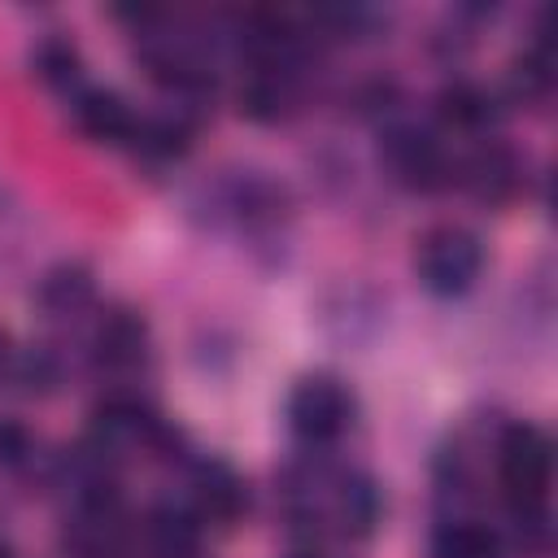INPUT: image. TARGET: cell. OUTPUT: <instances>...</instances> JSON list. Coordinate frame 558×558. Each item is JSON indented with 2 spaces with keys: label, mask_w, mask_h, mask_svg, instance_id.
<instances>
[{
  "label": "cell",
  "mask_w": 558,
  "mask_h": 558,
  "mask_svg": "<svg viewBox=\"0 0 558 558\" xmlns=\"http://www.w3.org/2000/svg\"><path fill=\"white\" fill-rule=\"evenodd\" d=\"M497 484L510 519L527 536L549 532V488H554V440L536 423H510L497 440Z\"/></svg>",
  "instance_id": "6da1fadb"
},
{
  "label": "cell",
  "mask_w": 558,
  "mask_h": 558,
  "mask_svg": "<svg viewBox=\"0 0 558 558\" xmlns=\"http://www.w3.org/2000/svg\"><path fill=\"white\" fill-rule=\"evenodd\" d=\"M288 506L301 523L336 536H366L379 519V488L362 471L344 466H305L288 484Z\"/></svg>",
  "instance_id": "7a4b0ae2"
},
{
  "label": "cell",
  "mask_w": 558,
  "mask_h": 558,
  "mask_svg": "<svg viewBox=\"0 0 558 558\" xmlns=\"http://www.w3.org/2000/svg\"><path fill=\"white\" fill-rule=\"evenodd\" d=\"M414 275L432 296H462L484 275V244L471 227L440 222L414 244Z\"/></svg>",
  "instance_id": "3957f363"
},
{
  "label": "cell",
  "mask_w": 558,
  "mask_h": 558,
  "mask_svg": "<svg viewBox=\"0 0 558 558\" xmlns=\"http://www.w3.org/2000/svg\"><path fill=\"white\" fill-rule=\"evenodd\" d=\"M283 414H288V427L301 445L323 449V445H336L353 427L357 401H353V388L340 375L314 371V375H301L292 384Z\"/></svg>",
  "instance_id": "277c9868"
},
{
  "label": "cell",
  "mask_w": 558,
  "mask_h": 558,
  "mask_svg": "<svg viewBox=\"0 0 558 558\" xmlns=\"http://www.w3.org/2000/svg\"><path fill=\"white\" fill-rule=\"evenodd\" d=\"M379 153H384L388 174H392L401 187L432 192V187H445V183L453 179V161H449L445 144L436 140V131H427V126H414V122L388 126Z\"/></svg>",
  "instance_id": "5b68a950"
},
{
  "label": "cell",
  "mask_w": 558,
  "mask_h": 558,
  "mask_svg": "<svg viewBox=\"0 0 558 558\" xmlns=\"http://www.w3.org/2000/svg\"><path fill=\"white\" fill-rule=\"evenodd\" d=\"M244 480L222 462V458H192L187 462V475H183V497L174 501L196 527H205V523H218V527H227V523H235L240 519V510H244Z\"/></svg>",
  "instance_id": "8992f818"
},
{
  "label": "cell",
  "mask_w": 558,
  "mask_h": 558,
  "mask_svg": "<svg viewBox=\"0 0 558 558\" xmlns=\"http://www.w3.org/2000/svg\"><path fill=\"white\" fill-rule=\"evenodd\" d=\"M70 118L74 126L96 140V144H113V148H131L135 131H140V113L113 92V87H78L70 96Z\"/></svg>",
  "instance_id": "52a82bcc"
},
{
  "label": "cell",
  "mask_w": 558,
  "mask_h": 558,
  "mask_svg": "<svg viewBox=\"0 0 558 558\" xmlns=\"http://www.w3.org/2000/svg\"><path fill=\"white\" fill-rule=\"evenodd\" d=\"M144 357H148L144 318L131 314V310H105L96 331H92V362H96V371L122 375V371L144 366Z\"/></svg>",
  "instance_id": "ba28073f"
},
{
  "label": "cell",
  "mask_w": 558,
  "mask_h": 558,
  "mask_svg": "<svg viewBox=\"0 0 558 558\" xmlns=\"http://www.w3.org/2000/svg\"><path fill=\"white\" fill-rule=\"evenodd\" d=\"M462 183L488 201V205H501L519 192V161L506 144H480L466 161H462Z\"/></svg>",
  "instance_id": "9c48e42d"
},
{
  "label": "cell",
  "mask_w": 558,
  "mask_h": 558,
  "mask_svg": "<svg viewBox=\"0 0 558 558\" xmlns=\"http://www.w3.org/2000/svg\"><path fill=\"white\" fill-rule=\"evenodd\" d=\"M432 558H501V536L493 523L458 514V519H445L436 527Z\"/></svg>",
  "instance_id": "30bf717a"
},
{
  "label": "cell",
  "mask_w": 558,
  "mask_h": 558,
  "mask_svg": "<svg viewBox=\"0 0 558 558\" xmlns=\"http://www.w3.org/2000/svg\"><path fill=\"white\" fill-rule=\"evenodd\" d=\"M39 305H44L48 318H74V314H83L92 305V275H87V266L61 262L57 270H48L44 283H39Z\"/></svg>",
  "instance_id": "8fae6325"
},
{
  "label": "cell",
  "mask_w": 558,
  "mask_h": 558,
  "mask_svg": "<svg viewBox=\"0 0 558 558\" xmlns=\"http://www.w3.org/2000/svg\"><path fill=\"white\" fill-rule=\"evenodd\" d=\"M493 113H497L493 109V96L480 83L458 78V83H449L440 92V122L453 126V131H484L493 122Z\"/></svg>",
  "instance_id": "7c38bea8"
},
{
  "label": "cell",
  "mask_w": 558,
  "mask_h": 558,
  "mask_svg": "<svg viewBox=\"0 0 558 558\" xmlns=\"http://www.w3.org/2000/svg\"><path fill=\"white\" fill-rule=\"evenodd\" d=\"M31 65H35V74H39L52 92L74 96V92L83 87V61H78L74 44H65V39H39L35 52H31Z\"/></svg>",
  "instance_id": "4fadbf2b"
},
{
  "label": "cell",
  "mask_w": 558,
  "mask_h": 558,
  "mask_svg": "<svg viewBox=\"0 0 558 558\" xmlns=\"http://www.w3.org/2000/svg\"><path fill=\"white\" fill-rule=\"evenodd\" d=\"M31 449H35V440L26 436V427H17V423H0V462H4V466H22V462H31Z\"/></svg>",
  "instance_id": "5bb4252c"
},
{
  "label": "cell",
  "mask_w": 558,
  "mask_h": 558,
  "mask_svg": "<svg viewBox=\"0 0 558 558\" xmlns=\"http://www.w3.org/2000/svg\"><path fill=\"white\" fill-rule=\"evenodd\" d=\"M4 357H9V349H4V336H0V371H4Z\"/></svg>",
  "instance_id": "9a60e30c"
},
{
  "label": "cell",
  "mask_w": 558,
  "mask_h": 558,
  "mask_svg": "<svg viewBox=\"0 0 558 558\" xmlns=\"http://www.w3.org/2000/svg\"><path fill=\"white\" fill-rule=\"evenodd\" d=\"M0 558H13V549H9V545H4V541H0Z\"/></svg>",
  "instance_id": "2e32d148"
},
{
  "label": "cell",
  "mask_w": 558,
  "mask_h": 558,
  "mask_svg": "<svg viewBox=\"0 0 558 558\" xmlns=\"http://www.w3.org/2000/svg\"><path fill=\"white\" fill-rule=\"evenodd\" d=\"M296 558H318V554H296Z\"/></svg>",
  "instance_id": "e0dca14e"
}]
</instances>
